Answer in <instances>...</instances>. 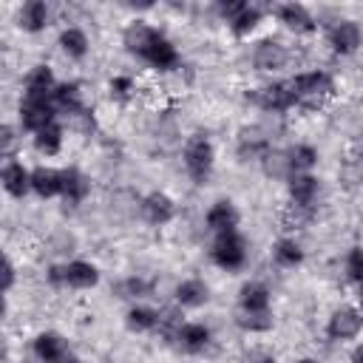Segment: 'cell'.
<instances>
[{
  "mask_svg": "<svg viewBox=\"0 0 363 363\" xmlns=\"http://www.w3.org/2000/svg\"><path fill=\"white\" fill-rule=\"evenodd\" d=\"M102 272L96 264L74 258V261H62V286L68 289H94L99 284Z\"/></svg>",
  "mask_w": 363,
  "mask_h": 363,
  "instance_id": "cell-16",
  "label": "cell"
},
{
  "mask_svg": "<svg viewBox=\"0 0 363 363\" xmlns=\"http://www.w3.org/2000/svg\"><path fill=\"white\" fill-rule=\"evenodd\" d=\"M17 281V269H14V261L6 255V250H0V295H6Z\"/></svg>",
  "mask_w": 363,
  "mask_h": 363,
  "instance_id": "cell-40",
  "label": "cell"
},
{
  "mask_svg": "<svg viewBox=\"0 0 363 363\" xmlns=\"http://www.w3.org/2000/svg\"><path fill=\"white\" fill-rule=\"evenodd\" d=\"M272 261L281 267V269H295L303 264V247L295 235H281L275 244H272Z\"/></svg>",
  "mask_w": 363,
  "mask_h": 363,
  "instance_id": "cell-30",
  "label": "cell"
},
{
  "mask_svg": "<svg viewBox=\"0 0 363 363\" xmlns=\"http://www.w3.org/2000/svg\"><path fill=\"white\" fill-rule=\"evenodd\" d=\"M17 119H20V128L34 136L40 128H45L48 122L57 119V111H54L51 99H28V96H23L20 105H17Z\"/></svg>",
  "mask_w": 363,
  "mask_h": 363,
  "instance_id": "cell-12",
  "label": "cell"
},
{
  "mask_svg": "<svg viewBox=\"0 0 363 363\" xmlns=\"http://www.w3.org/2000/svg\"><path fill=\"white\" fill-rule=\"evenodd\" d=\"M108 94H111V99H116V102H128V99L136 94V79H133L130 74H113V77L108 79Z\"/></svg>",
  "mask_w": 363,
  "mask_h": 363,
  "instance_id": "cell-37",
  "label": "cell"
},
{
  "mask_svg": "<svg viewBox=\"0 0 363 363\" xmlns=\"http://www.w3.org/2000/svg\"><path fill=\"white\" fill-rule=\"evenodd\" d=\"M238 221H241V213H238V207H235L230 199L213 201V204L207 207V213H204V227H207L213 235L238 230Z\"/></svg>",
  "mask_w": 363,
  "mask_h": 363,
  "instance_id": "cell-15",
  "label": "cell"
},
{
  "mask_svg": "<svg viewBox=\"0 0 363 363\" xmlns=\"http://www.w3.org/2000/svg\"><path fill=\"white\" fill-rule=\"evenodd\" d=\"M292 363H320L318 357H298V360H292Z\"/></svg>",
  "mask_w": 363,
  "mask_h": 363,
  "instance_id": "cell-46",
  "label": "cell"
},
{
  "mask_svg": "<svg viewBox=\"0 0 363 363\" xmlns=\"http://www.w3.org/2000/svg\"><path fill=\"white\" fill-rule=\"evenodd\" d=\"M264 17H267V11H264L258 3H244V9L227 23V28L233 31V37L244 40V37H250V34L264 23Z\"/></svg>",
  "mask_w": 363,
  "mask_h": 363,
  "instance_id": "cell-29",
  "label": "cell"
},
{
  "mask_svg": "<svg viewBox=\"0 0 363 363\" xmlns=\"http://www.w3.org/2000/svg\"><path fill=\"white\" fill-rule=\"evenodd\" d=\"M62 173V187H60V199L71 207H79L88 196H91V179L77 167V164H68L60 170Z\"/></svg>",
  "mask_w": 363,
  "mask_h": 363,
  "instance_id": "cell-18",
  "label": "cell"
},
{
  "mask_svg": "<svg viewBox=\"0 0 363 363\" xmlns=\"http://www.w3.org/2000/svg\"><path fill=\"white\" fill-rule=\"evenodd\" d=\"M360 329H363V315L354 303H340L326 318V340L332 343H349L360 335Z\"/></svg>",
  "mask_w": 363,
  "mask_h": 363,
  "instance_id": "cell-6",
  "label": "cell"
},
{
  "mask_svg": "<svg viewBox=\"0 0 363 363\" xmlns=\"http://www.w3.org/2000/svg\"><path fill=\"white\" fill-rule=\"evenodd\" d=\"M142 62H147L153 71H176L182 68V54L173 45V40H167L164 34L150 45V51L142 57Z\"/></svg>",
  "mask_w": 363,
  "mask_h": 363,
  "instance_id": "cell-23",
  "label": "cell"
},
{
  "mask_svg": "<svg viewBox=\"0 0 363 363\" xmlns=\"http://www.w3.org/2000/svg\"><path fill=\"white\" fill-rule=\"evenodd\" d=\"M162 34H164L162 28H156L153 23L136 17V20H130V23L122 28V48H125L130 57L142 60V57L150 51V45H153Z\"/></svg>",
  "mask_w": 363,
  "mask_h": 363,
  "instance_id": "cell-9",
  "label": "cell"
},
{
  "mask_svg": "<svg viewBox=\"0 0 363 363\" xmlns=\"http://www.w3.org/2000/svg\"><path fill=\"white\" fill-rule=\"evenodd\" d=\"M210 301V286L201 278H184L173 289V303L179 309H201Z\"/></svg>",
  "mask_w": 363,
  "mask_h": 363,
  "instance_id": "cell-21",
  "label": "cell"
},
{
  "mask_svg": "<svg viewBox=\"0 0 363 363\" xmlns=\"http://www.w3.org/2000/svg\"><path fill=\"white\" fill-rule=\"evenodd\" d=\"M343 269H346V278H349V284H360V275H363V258H360V247L354 244V247H349V252H346V258H343Z\"/></svg>",
  "mask_w": 363,
  "mask_h": 363,
  "instance_id": "cell-38",
  "label": "cell"
},
{
  "mask_svg": "<svg viewBox=\"0 0 363 363\" xmlns=\"http://www.w3.org/2000/svg\"><path fill=\"white\" fill-rule=\"evenodd\" d=\"M272 147V139L264 128L252 125V128H241L238 139H235V156L238 162H261V156Z\"/></svg>",
  "mask_w": 363,
  "mask_h": 363,
  "instance_id": "cell-13",
  "label": "cell"
},
{
  "mask_svg": "<svg viewBox=\"0 0 363 363\" xmlns=\"http://www.w3.org/2000/svg\"><path fill=\"white\" fill-rule=\"evenodd\" d=\"M269 14L286 28V31H292V34H298V37H312L315 31H318V17L303 6V3H278V6H272L269 9Z\"/></svg>",
  "mask_w": 363,
  "mask_h": 363,
  "instance_id": "cell-7",
  "label": "cell"
},
{
  "mask_svg": "<svg viewBox=\"0 0 363 363\" xmlns=\"http://www.w3.org/2000/svg\"><path fill=\"white\" fill-rule=\"evenodd\" d=\"M31 139H34L37 153H43V156H57V153L62 150V142H65V128H62L60 119H54V122H48L45 128H40Z\"/></svg>",
  "mask_w": 363,
  "mask_h": 363,
  "instance_id": "cell-31",
  "label": "cell"
},
{
  "mask_svg": "<svg viewBox=\"0 0 363 363\" xmlns=\"http://www.w3.org/2000/svg\"><path fill=\"white\" fill-rule=\"evenodd\" d=\"M57 45L68 60H77V62L85 60L91 51V40H88L85 28H79V26H65L57 37Z\"/></svg>",
  "mask_w": 363,
  "mask_h": 363,
  "instance_id": "cell-27",
  "label": "cell"
},
{
  "mask_svg": "<svg viewBox=\"0 0 363 363\" xmlns=\"http://www.w3.org/2000/svg\"><path fill=\"white\" fill-rule=\"evenodd\" d=\"M0 159H3V156H0Z\"/></svg>",
  "mask_w": 363,
  "mask_h": 363,
  "instance_id": "cell-47",
  "label": "cell"
},
{
  "mask_svg": "<svg viewBox=\"0 0 363 363\" xmlns=\"http://www.w3.org/2000/svg\"><path fill=\"white\" fill-rule=\"evenodd\" d=\"M113 295H116L119 301H133V303H139L142 298H153V281H147V278H142V275H128V278H122V281L113 284Z\"/></svg>",
  "mask_w": 363,
  "mask_h": 363,
  "instance_id": "cell-32",
  "label": "cell"
},
{
  "mask_svg": "<svg viewBox=\"0 0 363 363\" xmlns=\"http://www.w3.org/2000/svg\"><path fill=\"white\" fill-rule=\"evenodd\" d=\"M261 170H264V176H267V179L286 182V179H289V173H292L286 150H281V147H269V150L261 156Z\"/></svg>",
  "mask_w": 363,
  "mask_h": 363,
  "instance_id": "cell-33",
  "label": "cell"
},
{
  "mask_svg": "<svg viewBox=\"0 0 363 363\" xmlns=\"http://www.w3.org/2000/svg\"><path fill=\"white\" fill-rule=\"evenodd\" d=\"M286 156H289L292 173H312V167L318 164V147H312V145H306V142L292 145V147L286 150Z\"/></svg>",
  "mask_w": 363,
  "mask_h": 363,
  "instance_id": "cell-35",
  "label": "cell"
},
{
  "mask_svg": "<svg viewBox=\"0 0 363 363\" xmlns=\"http://www.w3.org/2000/svg\"><path fill=\"white\" fill-rule=\"evenodd\" d=\"M17 145H20L17 128H11V125L3 122V125H0V156H3V159H14Z\"/></svg>",
  "mask_w": 363,
  "mask_h": 363,
  "instance_id": "cell-39",
  "label": "cell"
},
{
  "mask_svg": "<svg viewBox=\"0 0 363 363\" xmlns=\"http://www.w3.org/2000/svg\"><path fill=\"white\" fill-rule=\"evenodd\" d=\"M31 193L37 199H57L60 196V187H62V173L60 167H51V164H37L31 167Z\"/></svg>",
  "mask_w": 363,
  "mask_h": 363,
  "instance_id": "cell-25",
  "label": "cell"
},
{
  "mask_svg": "<svg viewBox=\"0 0 363 363\" xmlns=\"http://www.w3.org/2000/svg\"><path fill=\"white\" fill-rule=\"evenodd\" d=\"M139 213H142V218H145L150 227H164V224H170V221L176 218L179 207H176V201H173L164 190H150L147 196H142Z\"/></svg>",
  "mask_w": 363,
  "mask_h": 363,
  "instance_id": "cell-10",
  "label": "cell"
},
{
  "mask_svg": "<svg viewBox=\"0 0 363 363\" xmlns=\"http://www.w3.org/2000/svg\"><path fill=\"white\" fill-rule=\"evenodd\" d=\"M241 363H278V357L267 349H250V352H244Z\"/></svg>",
  "mask_w": 363,
  "mask_h": 363,
  "instance_id": "cell-41",
  "label": "cell"
},
{
  "mask_svg": "<svg viewBox=\"0 0 363 363\" xmlns=\"http://www.w3.org/2000/svg\"><path fill=\"white\" fill-rule=\"evenodd\" d=\"M45 281H48L51 286H62V264H51V267L45 269Z\"/></svg>",
  "mask_w": 363,
  "mask_h": 363,
  "instance_id": "cell-42",
  "label": "cell"
},
{
  "mask_svg": "<svg viewBox=\"0 0 363 363\" xmlns=\"http://www.w3.org/2000/svg\"><path fill=\"white\" fill-rule=\"evenodd\" d=\"M31 349H34V357H37L40 363H51V360H57V357H62V354L71 352V349H68V340H65L60 332H54V329H45V332L34 335Z\"/></svg>",
  "mask_w": 363,
  "mask_h": 363,
  "instance_id": "cell-26",
  "label": "cell"
},
{
  "mask_svg": "<svg viewBox=\"0 0 363 363\" xmlns=\"http://www.w3.org/2000/svg\"><path fill=\"white\" fill-rule=\"evenodd\" d=\"M28 179H31V170H28L20 159H6V162L0 164V187H3L11 199H23V196L31 193Z\"/></svg>",
  "mask_w": 363,
  "mask_h": 363,
  "instance_id": "cell-17",
  "label": "cell"
},
{
  "mask_svg": "<svg viewBox=\"0 0 363 363\" xmlns=\"http://www.w3.org/2000/svg\"><path fill=\"white\" fill-rule=\"evenodd\" d=\"M286 193H289V204L315 210L318 196H320V179L315 173H289Z\"/></svg>",
  "mask_w": 363,
  "mask_h": 363,
  "instance_id": "cell-14",
  "label": "cell"
},
{
  "mask_svg": "<svg viewBox=\"0 0 363 363\" xmlns=\"http://www.w3.org/2000/svg\"><path fill=\"white\" fill-rule=\"evenodd\" d=\"M6 309H9V306H6V295H0V320L6 318Z\"/></svg>",
  "mask_w": 363,
  "mask_h": 363,
  "instance_id": "cell-45",
  "label": "cell"
},
{
  "mask_svg": "<svg viewBox=\"0 0 363 363\" xmlns=\"http://www.w3.org/2000/svg\"><path fill=\"white\" fill-rule=\"evenodd\" d=\"M184 354H201L213 343V329L201 320H182L179 329L170 337Z\"/></svg>",
  "mask_w": 363,
  "mask_h": 363,
  "instance_id": "cell-11",
  "label": "cell"
},
{
  "mask_svg": "<svg viewBox=\"0 0 363 363\" xmlns=\"http://www.w3.org/2000/svg\"><path fill=\"white\" fill-rule=\"evenodd\" d=\"M292 60V51L286 43H281L278 37H264L252 45V54H250V62L255 71L261 74H275V71H284Z\"/></svg>",
  "mask_w": 363,
  "mask_h": 363,
  "instance_id": "cell-5",
  "label": "cell"
},
{
  "mask_svg": "<svg viewBox=\"0 0 363 363\" xmlns=\"http://www.w3.org/2000/svg\"><path fill=\"white\" fill-rule=\"evenodd\" d=\"M51 26V9L45 0H28L17 11V28L26 34H40Z\"/></svg>",
  "mask_w": 363,
  "mask_h": 363,
  "instance_id": "cell-19",
  "label": "cell"
},
{
  "mask_svg": "<svg viewBox=\"0 0 363 363\" xmlns=\"http://www.w3.org/2000/svg\"><path fill=\"white\" fill-rule=\"evenodd\" d=\"M326 45L337 54V57H352L360 51L363 45V31H360V23L352 20V17H340L332 23V28L326 31Z\"/></svg>",
  "mask_w": 363,
  "mask_h": 363,
  "instance_id": "cell-8",
  "label": "cell"
},
{
  "mask_svg": "<svg viewBox=\"0 0 363 363\" xmlns=\"http://www.w3.org/2000/svg\"><path fill=\"white\" fill-rule=\"evenodd\" d=\"M238 312H272V292L264 281H247L238 289Z\"/></svg>",
  "mask_w": 363,
  "mask_h": 363,
  "instance_id": "cell-22",
  "label": "cell"
},
{
  "mask_svg": "<svg viewBox=\"0 0 363 363\" xmlns=\"http://www.w3.org/2000/svg\"><path fill=\"white\" fill-rule=\"evenodd\" d=\"M292 96H295V108H306V111H318L323 108L332 96H335V77L323 68H312V71H298L289 79Z\"/></svg>",
  "mask_w": 363,
  "mask_h": 363,
  "instance_id": "cell-1",
  "label": "cell"
},
{
  "mask_svg": "<svg viewBox=\"0 0 363 363\" xmlns=\"http://www.w3.org/2000/svg\"><path fill=\"white\" fill-rule=\"evenodd\" d=\"M235 326L241 332H250V335H267L275 326V315L272 312H238L235 309Z\"/></svg>",
  "mask_w": 363,
  "mask_h": 363,
  "instance_id": "cell-34",
  "label": "cell"
},
{
  "mask_svg": "<svg viewBox=\"0 0 363 363\" xmlns=\"http://www.w3.org/2000/svg\"><path fill=\"white\" fill-rule=\"evenodd\" d=\"M182 164H184V173L190 176L193 184H204L210 182L213 176V167H216V145L207 133L196 130L184 139L182 145Z\"/></svg>",
  "mask_w": 363,
  "mask_h": 363,
  "instance_id": "cell-2",
  "label": "cell"
},
{
  "mask_svg": "<svg viewBox=\"0 0 363 363\" xmlns=\"http://www.w3.org/2000/svg\"><path fill=\"white\" fill-rule=\"evenodd\" d=\"M210 261L218 269H227V272L244 269V264H247V238L241 235V230H230V233L213 235Z\"/></svg>",
  "mask_w": 363,
  "mask_h": 363,
  "instance_id": "cell-3",
  "label": "cell"
},
{
  "mask_svg": "<svg viewBox=\"0 0 363 363\" xmlns=\"http://www.w3.org/2000/svg\"><path fill=\"white\" fill-rule=\"evenodd\" d=\"M6 357H9V340H6L3 335H0V363H3Z\"/></svg>",
  "mask_w": 363,
  "mask_h": 363,
  "instance_id": "cell-44",
  "label": "cell"
},
{
  "mask_svg": "<svg viewBox=\"0 0 363 363\" xmlns=\"http://www.w3.org/2000/svg\"><path fill=\"white\" fill-rule=\"evenodd\" d=\"M57 82H60V79L54 77L51 65L40 62V65H34V68L23 77V96H28V99H51V91H54Z\"/></svg>",
  "mask_w": 363,
  "mask_h": 363,
  "instance_id": "cell-20",
  "label": "cell"
},
{
  "mask_svg": "<svg viewBox=\"0 0 363 363\" xmlns=\"http://www.w3.org/2000/svg\"><path fill=\"white\" fill-rule=\"evenodd\" d=\"M247 99L264 113H286V111L295 108V96H292V88H289V79H272V82H264L258 88H250Z\"/></svg>",
  "mask_w": 363,
  "mask_h": 363,
  "instance_id": "cell-4",
  "label": "cell"
},
{
  "mask_svg": "<svg viewBox=\"0 0 363 363\" xmlns=\"http://www.w3.org/2000/svg\"><path fill=\"white\" fill-rule=\"evenodd\" d=\"M315 218V210H306V207H295V204H286L281 210V230L292 233V230H303L309 227Z\"/></svg>",
  "mask_w": 363,
  "mask_h": 363,
  "instance_id": "cell-36",
  "label": "cell"
},
{
  "mask_svg": "<svg viewBox=\"0 0 363 363\" xmlns=\"http://www.w3.org/2000/svg\"><path fill=\"white\" fill-rule=\"evenodd\" d=\"M51 105H54L57 116H60V113L74 116V113L85 111L79 82H74V79H68V82H57V85H54V91H51Z\"/></svg>",
  "mask_w": 363,
  "mask_h": 363,
  "instance_id": "cell-24",
  "label": "cell"
},
{
  "mask_svg": "<svg viewBox=\"0 0 363 363\" xmlns=\"http://www.w3.org/2000/svg\"><path fill=\"white\" fill-rule=\"evenodd\" d=\"M125 326L133 335L156 332V326H159V309H153L147 303H130L128 312H125Z\"/></svg>",
  "mask_w": 363,
  "mask_h": 363,
  "instance_id": "cell-28",
  "label": "cell"
},
{
  "mask_svg": "<svg viewBox=\"0 0 363 363\" xmlns=\"http://www.w3.org/2000/svg\"><path fill=\"white\" fill-rule=\"evenodd\" d=\"M51 363H82L74 352H68V354H62V357H57V360H51Z\"/></svg>",
  "mask_w": 363,
  "mask_h": 363,
  "instance_id": "cell-43",
  "label": "cell"
}]
</instances>
